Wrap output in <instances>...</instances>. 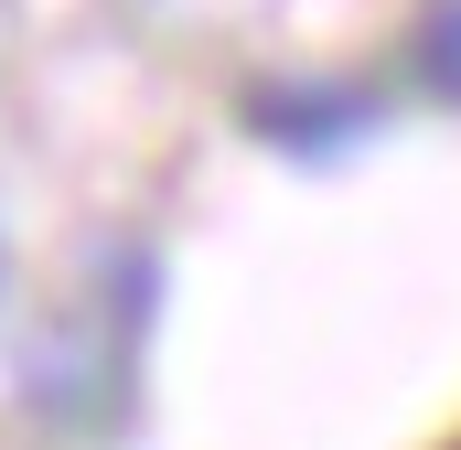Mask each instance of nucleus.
<instances>
[{
  "label": "nucleus",
  "instance_id": "obj_1",
  "mask_svg": "<svg viewBox=\"0 0 461 450\" xmlns=\"http://www.w3.org/2000/svg\"><path fill=\"white\" fill-rule=\"evenodd\" d=\"M429 76H440V86L461 97V0L440 11V22H429Z\"/></svg>",
  "mask_w": 461,
  "mask_h": 450
}]
</instances>
